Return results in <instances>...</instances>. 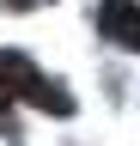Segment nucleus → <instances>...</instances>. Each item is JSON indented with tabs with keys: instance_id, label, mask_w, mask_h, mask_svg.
<instances>
[{
	"instance_id": "f257e3e1",
	"label": "nucleus",
	"mask_w": 140,
	"mask_h": 146,
	"mask_svg": "<svg viewBox=\"0 0 140 146\" xmlns=\"http://www.w3.org/2000/svg\"><path fill=\"white\" fill-rule=\"evenodd\" d=\"M98 31L122 49H140V0H104L98 6Z\"/></svg>"
},
{
	"instance_id": "f03ea898",
	"label": "nucleus",
	"mask_w": 140,
	"mask_h": 146,
	"mask_svg": "<svg viewBox=\"0 0 140 146\" xmlns=\"http://www.w3.org/2000/svg\"><path fill=\"white\" fill-rule=\"evenodd\" d=\"M37 85H43V73L31 67V55L0 49V104H12V98H37Z\"/></svg>"
},
{
	"instance_id": "7ed1b4c3",
	"label": "nucleus",
	"mask_w": 140,
	"mask_h": 146,
	"mask_svg": "<svg viewBox=\"0 0 140 146\" xmlns=\"http://www.w3.org/2000/svg\"><path fill=\"white\" fill-rule=\"evenodd\" d=\"M31 104H37V110H55V116H73V98H67L61 85H49V79L37 85V98H31Z\"/></svg>"
},
{
	"instance_id": "20e7f679",
	"label": "nucleus",
	"mask_w": 140,
	"mask_h": 146,
	"mask_svg": "<svg viewBox=\"0 0 140 146\" xmlns=\"http://www.w3.org/2000/svg\"><path fill=\"white\" fill-rule=\"evenodd\" d=\"M6 6H19V12H31V6H37V0H6Z\"/></svg>"
}]
</instances>
